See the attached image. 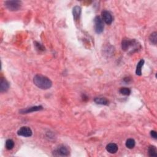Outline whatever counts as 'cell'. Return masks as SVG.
I'll use <instances>...</instances> for the list:
<instances>
[{"instance_id": "277c9868", "label": "cell", "mask_w": 157, "mask_h": 157, "mask_svg": "<svg viewBox=\"0 0 157 157\" xmlns=\"http://www.w3.org/2000/svg\"><path fill=\"white\" fill-rule=\"evenodd\" d=\"M4 4L9 11H17L21 8L22 2L20 1H7Z\"/></svg>"}, {"instance_id": "52a82bcc", "label": "cell", "mask_w": 157, "mask_h": 157, "mask_svg": "<svg viewBox=\"0 0 157 157\" xmlns=\"http://www.w3.org/2000/svg\"><path fill=\"white\" fill-rule=\"evenodd\" d=\"M102 19L107 25H111L113 22V18L111 13L107 11H103L101 12Z\"/></svg>"}, {"instance_id": "3957f363", "label": "cell", "mask_w": 157, "mask_h": 157, "mask_svg": "<svg viewBox=\"0 0 157 157\" xmlns=\"http://www.w3.org/2000/svg\"><path fill=\"white\" fill-rule=\"evenodd\" d=\"M94 28L97 34H101L104 30V22L100 16H96L94 19Z\"/></svg>"}, {"instance_id": "6da1fadb", "label": "cell", "mask_w": 157, "mask_h": 157, "mask_svg": "<svg viewBox=\"0 0 157 157\" xmlns=\"http://www.w3.org/2000/svg\"><path fill=\"white\" fill-rule=\"evenodd\" d=\"M33 82L36 86L42 90L49 89L52 86L51 79L41 74H37L34 76Z\"/></svg>"}, {"instance_id": "9a60e30c", "label": "cell", "mask_w": 157, "mask_h": 157, "mask_svg": "<svg viewBox=\"0 0 157 157\" xmlns=\"http://www.w3.org/2000/svg\"><path fill=\"white\" fill-rule=\"evenodd\" d=\"M148 153L150 156H157L156 148L154 146H150L148 149Z\"/></svg>"}, {"instance_id": "8992f818", "label": "cell", "mask_w": 157, "mask_h": 157, "mask_svg": "<svg viewBox=\"0 0 157 157\" xmlns=\"http://www.w3.org/2000/svg\"><path fill=\"white\" fill-rule=\"evenodd\" d=\"M17 134L20 136H23L25 137H30L32 136V130L28 127H22L17 131Z\"/></svg>"}, {"instance_id": "4fadbf2b", "label": "cell", "mask_w": 157, "mask_h": 157, "mask_svg": "<svg viewBox=\"0 0 157 157\" xmlns=\"http://www.w3.org/2000/svg\"><path fill=\"white\" fill-rule=\"evenodd\" d=\"M144 64V60L143 59L141 60L137 65L136 66V74L137 75H141L142 74V68Z\"/></svg>"}, {"instance_id": "5b68a950", "label": "cell", "mask_w": 157, "mask_h": 157, "mask_svg": "<svg viewBox=\"0 0 157 157\" xmlns=\"http://www.w3.org/2000/svg\"><path fill=\"white\" fill-rule=\"evenodd\" d=\"M53 155L56 156H68L69 155V150L68 147L64 145H61L58 147L53 152Z\"/></svg>"}, {"instance_id": "8fae6325", "label": "cell", "mask_w": 157, "mask_h": 157, "mask_svg": "<svg viewBox=\"0 0 157 157\" xmlns=\"http://www.w3.org/2000/svg\"><path fill=\"white\" fill-rule=\"evenodd\" d=\"M106 150L110 154H115L118 151V146L114 143H110L106 146Z\"/></svg>"}, {"instance_id": "9c48e42d", "label": "cell", "mask_w": 157, "mask_h": 157, "mask_svg": "<svg viewBox=\"0 0 157 157\" xmlns=\"http://www.w3.org/2000/svg\"><path fill=\"white\" fill-rule=\"evenodd\" d=\"M94 101L97 104L108 106L109 104V101L104 97H96L94 99Z\"/></svg>"}, {"instance_id": "e0dca14e", "label": "cell", "mask_w": 157, "mask_h": 157, "mask_svg": "<svg viewBox=\"0 0 157 157\" xmlns=\"http://www.w3.org/2000/svg\"><path fill=\"white\" fill-rule=\"evenodd\" d=\"M14 147V142L12 139H7L6 141V148L9 150H12Z\"/></svg>"}, {"instance_id": "2e32d148", "label": "cell", "mask_w": 157, "mask_h": 157, "mask_svg": "<svg viewBox=\"0 0 157 157\" xmlns=\"http://www.w3.org/2000/svg\"><path fill=\"white\" fill-rule=\"evenodd\" d=\"M149 41L152 44L154 45L156 44V42H157V33L156 32H154L150 34L149 37Z\"/></svg>"}, {"instance_id": "d6986e66", "label": "cell", "mask_w": 157, "mask_h": 157, "mask_svg": "<svg viewBox=\"0 0 157 157\" xmlns=\"http://www.w3.org/2000/svg\"><path fill=\"white\" fill-rule=\"evenodd\" d=\"M37 44H35L36 45V46L37 47V49H38V50L39 51H44L45 48L42 46V45L41 44H39V43H37V42H36Z\"/></svg>"}, {"instance_id": "30bf717a", "label": "cell", "mask_w": 157, "mask_h": 157, "mask_svg": "<svg viewBox=\"0 0 157 157\" xmlns=\"http://www.w3.org/2000/svg\"><path fill=\"white\" fill-rule=\"evenodd\" d=\"M81 7L79 6H76L75 7H73V17L74 19L77 21L79 19L80 14H81Z\"/></svg>"}, {"instance_id": "ffe728a7", "label": "cell", "mask_w": 157, "mask_h": 157, "mask_svg": "<svg viewBox=\"0 0 157 157\" xmlns=\"http://www.w3.org/2000/svg\"><path fill=\"white\" fill-rule=\"evenodd\" d=\"M150 136L154 138V139H157V134H156V132L155 131H151L150 132Z\"/></svg>"}, {"instance_id": "5bb4252c", "label": "cell", "mask_w": 157, "mask_h": 157, "mask_svg": "<svg viewBox=\"0 0 157 157\" xmlns=\"http://www.w3.org/2000/svg\"><path fill=\"white\" fill-rule=\"evenodd\" d=\"M136 144L135 141H134L133 139H128L126 141V144H125V145H126V147L129 149H132L134 147Z\"/></svg>"}, {"instance_id": "ac0fdd59", "label": "cell", "mask_w": 157, "mask_h": 157, "mask_svg": "<svg viewBox=\"0 0 157 157\" xmlns=\"http://www.w3.org/2000/svg\"><path fill=\"white\" fill-rule=\"evenodd\" d=\"M119 92L121 94H122V95L125 96H128L130 95V93H131V90H130L128 88H127V87L121 88L120 89Z\"/></svg>"}, {"instance_id": "7a4b0ae2", "label": "cell", "mask_w": 157, "mask_h": 157, "mask_svg": "<svg viewBox=\"0 0 157 157\" xmlns=\"http://www.w3.org/2000/svg\"><path fill=\"white\" fill-rule=\"evenodd\" d=\"M139 47H141L140 45L135 39L125 38L122 40V49L125 52H128L130 50L131 52H133L134 51H137V49L138 50Z\"/></svg>"}, {"instance_id": "7c38bea8", "label": "cell", "mask_w": 157, "mask_h": 157, "mask_svg": "<svg viewBox=\"0 0 157 157\" xmlns=\"http://www.w3.org/2000/svg\"><path fill=\"white\" fill-rule=\"evenodd\" d=\"M0 90L1 92H6L9 88V84L5 79H1L0 82Z\"/></svg>"}, {"instance_id": "ba28073f", "label": "cell", "mask_w": 157, "mask_h": 157, "mask_svg": "<svg viewBox=\"0 0 157 157\" xmlns=\"http://www.w3.org/2000/svg\"><path fill=\"white\" fill-rule=\"evenodd\" d=\"M43 109V107L41 106H33L28 107V108H26L24 109H22L20 111V114H28L33 113V112L35 111H39Z\"/></svg>"}]
</instances>
